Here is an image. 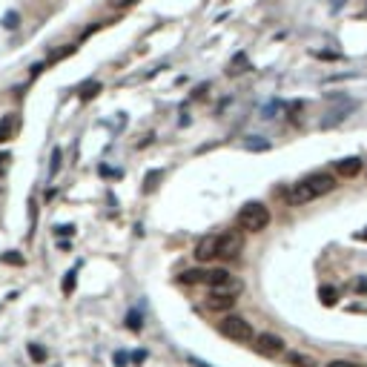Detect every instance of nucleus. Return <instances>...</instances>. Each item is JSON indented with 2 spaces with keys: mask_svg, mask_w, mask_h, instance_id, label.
Listing matches in <instances>:
<instances>
[{
  "mask_svg": "<svg viewBox=\"0 0 367 367\" xmlns=\"http://www.w3.org/2000/svg\"><path fill=\"white\" fill-rule=\"evenodd\" d=\"M333 189H336V178L330 172H313L290 189V204H295V207L298 204H310L316 198H321V195L333 192Z\"/></svg>",
  "mask_w": 367,
  "mask_h": 367,
  "instance_id": "f257e3e1",
  "label": "nucleus"
},
{
  "mask_svg": "<svg viewBox=\"0 0 367 367\" xmlns=\"http://www.w3.org/2000/svg\"><path fill=\"white\" fill-rule=\"evenodd\" d=\"M270 209L264 207L261 201H247L244 207L238 209L235 215V227L244 232H264L270 227Z\"/></svg>",
  "mask_w": 367,
  "mask_h": 367,
  "instance_id": "f03ea898",
  "label": "nucleus"
},
{
  "mask_svg": "<svg viewBox=\"0 0 367 367\" xmlns=\"http://www.w3.org/2000/svg\"><path fill=\"white\" fill-rule=\"evenodd\" d=\"M218 330H221V336L232 338V341H238V344H250L252 338H255L252 324L247 321L244 316H235V313H227V316L218 321Z\"/></svg>",
  "mask_w": 367,
  "mask_h": 367,
  "instance_id": "7ed1b4c3",
  "label": "nucleus"
},
{
  "mask_svg": "<svg viewBox=\"0 0 367 367\" xmlns=\"http://www.w3.org/2000/svg\"><path fill=\"white\" fill-rule=\"evenodd\" d=\"M244 250V235L238 230H227V232H218L215 235V261H232L241 255Z\"/></svg>",
  "mask_w": 367,
  "mask_h": 367,
  "instance_id": "20e7f679",
  "label": "nucleus"
},
{
  "mask_svg": "<svg viewBox=\"0 0 367 367\" xmlns=\"http://www.w3.org/2000/svg\"><path fill=\"white\" fill-rule=\"evenodd\" d=\"M224 278H230V273L227 270H221V267H215V270H187V273H181V284H204V287H215V284H221Z\"/></svg>",
  "mask_w": 367,
  "mask_h": 367,
  "instance_id": "39448f33",
  "label": "nucleus"
},
{
  "mask_svg": "<svg viewBox=\"0 0 367 367\" xmlns=\"http://www.w3.org/2000/svg\"><path fill=\"white\" fill-rule=\"evenodd\" d=\"M252 341H255V350H258L261 356H270V359H275V356H281V353H284V338L275 336V333H258Z\"/></svg>",
  "mask_w": 367,
  "mask_h": 367,
  "instance_id": "423d86ee",
  "label": "nucleus"
},
{
  "mask_svg": "<svg viewBox=\"0 0 367 367\" xmlns=\"http://www.w3.org/2000/svg\"><path fill=\"white\" fill-rule=\"evenodd\" d=\"M17 132H20V115H17V112H9V115L0 118V144L15 141Z\"/></svg>",
  "mask_w": 367,
  "mask_h": 367,
  "instance_id": "0eeeda50",
  "label": "nucleus"
},
{
  "mask_svg": "<svg viewBox=\"0 0 367 367\" xmlns=\"http://www.w3.org/2000/svg\"><path fill=\"white\" fill-rule=\"evenodd\" d=\"M361 172V158L359 155H350V158L336 161V175L338 178H356Z\"/></svg>",
  "mask_w": 367,
  "mask_h": 367,
  "instance_id": "6e6552de",
  "label": "nucleus"
},
{
  "mask_svg": "<svg viewBox=\"0 0 367 367\" xmlns=\"http://www.w3.org/2000/svg\"><path fill=\"white\" fill-rule=\"evenodd\" d=\"M232 304H235V298H227V295H215V293H207V298H204V307H207L209 313H230Z\"/></svg>",
  "mask_w": 367,
  "mask_h": 367,
  "instance_id": "1a4fd4ad",
  "label": "nucleus"
},
{
  "mask_svg": "<svg viewBox=\"0 0 367 367\" xmlns=\"http://www.w3.org/2000/svg\"><path fill=\"white\" fill-rule=\"evenodd\" d=\"M195 258L198 261H215V235H207L195 244Z\"/></svg>",
  "mask_w": 367,
  "mask_h": 367,
  "instance_id": "9d476101",
  "label": "nucleus"
},
{
  "mask_svg": "<svg viewBox=\"0 0 367 367\" xmlns=\"http://www.w3.org/2000/svg\"><path fill=\"white\" fill-rule=\"evenodd\" d=\"M287 361L293 367H316L313 356H304V353H287Z\"/></svg>",
  "mask_w": 367,
  "mask_h": 367,
  "instance_id": "9b49d317",
  "label": "nucleus"
},
{
  "mask_svg": "<svg viewBox=\"0 0 367 367\" xmlns=\"http://www.w3.org/2000/svg\"><path fill=\"white\" fill-rule=\"evenodd\" d=\"M318 298H321V304H327V307H330V304H336L338 293H336L333 287H321V290H318Z\"/></svg>",
  "mask_w": 367,
  "mask_h": 367,
  "instance_id": "f8f14e48",
  "label": "nucleus"
},
{
  "mask_svg": "<svg viewBox=\"0 0 367 367\" xmlns=\"http://www.w3.org/2000/svg\"><path fill=\"white\" fill-rule=\"evenodd\" d=\"M29 356H32L35 361H44V359H46V350H40L37 344H29Z\"/></svg>",
  "mask_w": 367,
  "mask_h": 367,
  "instance_id": "ddd939ff",
  "label": "nucleus"
},
{
  "mask_svg": "<svg viewBox=\"0 0 367 367\" xmlns=\"http://www.w3.org/2000/svg\"><path fill=\"white\" fill-rule=\"evenodd\" d=\"M58 166H60V149H52V169H49V175L58 172Z\"/></svg>",
  "mask_w": 367,
  "mask_h": 367,
  "instance_id": "4468645a",
  "label": "nucleus"
},
{
  "mask_svg": "<svg viewBox=\"0 0 367 367\" xmlns=\"http://www.w3.org/2000/svg\"><path fill=\"white\" fill-rule=\"evenodd\" d=\"M126 327H129V330H141V316L129 313V318H126Z\"/></svg>",
  "mask_w": 367,
  "mask_h": 367,
  "instance_id": "2eb2a0df",
  "label": "nucleus"
},
{
  "mask_svg": "<svg viewBox=\"0 0 367 367\" xmlns=\"http://www.w3.org/2000/svg\"><path fill=\"white\" fill-rule=\"evenodd\" d=\"M3 26H6V29H15V26H17V15H15V12H9V15L3 17Z\"/></svg>",
  "mask_w": 367,
  "mask_h": 367,
  "instance_id": "dca6fc26",
  "label": "nucleus"
},
{
  "mask_svg": "<svg viewBox=\"0 0 367 367\" xmlns=\"http://www.w3.org/2000/svg\"><path fill=\"white\" fill-rule=\"evenodd\" d=\"M132 3H138V0H109V6H115V9H129Z\"/></svg>",
  "mask_w": 367,
  "mask_h": 367,
  "instance_id": "f3484780",
  "label": "nucleus"
},
{
  "mask_svg": "<svg viewBox=\"0 0 367 367\" xmlns=\"http://www.w3.org/2000/svg\"><path fill=\"white\" fill-rule=\"evenodd\" d=\"M327 367H359V364H353V361H347V359H333Z\"/></svg>",
  "mask_w": 367,
  "mask_h": 367,
  "instance_id": "a211bd4d",
  "label": "nucleus"
},
{
  "mask_svg": "<svg viewBox=\"0 0 367 367\" xmlns=\"http://www.w3.org/2000/svg\"><path fill=\"white\" fill-rule=\"evenodd\" d=\"M72 287H75V273H69V275H66V281H63V290L69 293Z\"/></svg>",
  "mask_w": 367,
  "mask_h": 367,
  "instance_id": "6ab92c4d",
  "label": "nucleus"
},
{
  "mask_svg": "<svg viewBox=\"0 0 367 367\" xmlns=\"http://www.w3.org/2000/svg\"><path fill=\"white\" fill-rule=\"evenodd\" d=\"M3 261H6V264H23L20 255H3Z\"/></svg>",
  "mask_w": 367,
  "mask_h": 367,
  "instance_id": "aec40b11",
  "label": "nucleus"
},
{
  "mask_svg": "<svg viewBox=\"0 0 367 367\" xmlns=\"http://www.w3.org/2000/svg\"><path fill=\"white\" fill-rule=\"evenodd\" d=\"M9 161H12V158H9V155H0V172H6Z\"/></svg>",
  "mask_w": 367,
  "mask_h": 367,
  "instance_id": "412c9836",
  "label": "nucleus"
},
{
  "mask_svg": "<svg viewBox=\"0 0 367 367\" xmlns=\"http://www.w3.org/2000/svg\"><path fill=\"white\" fill-rule=\"evenodd\" d=\"M356 290H359V293H367V278H361L359 284H356Z\"/></svg>",
  "mask_w": 367,
  "mask_h": 367,
  "instance_id": "4be33fe9",
  "label": "nucleus"
},
{
  "mask_svg": "<svg viewBox=\"0 0 367 367\" xmlns=\"http://www.w3.org/2000/svg\"><path fill=\"white\" fill-rule=\"evenodd\" d=\"M341 3H344V0H333V9H341Z\"/></svg>",
  "mask_w": 367,
  "mask_h": 367,
  "instance_id": "5701e85b",
  "label": "nucleus"
},
{
  "mask_svg": "<svg viewBox=\"0 0 367 367\" xmlns=\"http://www.w3.org/2000/svg\"><path fill=\"white\" fill-rule=\"evenodd\" d=\"M364 238H367V232H364Z\"/></svg>",
  "mask_w": 367,
  "mask_h": 367,
  "instance_id": "b1692460",
  "label": "nucleus"
},
{
  "mask_svg": "<svg viewBox=\"0 0 367 367\" xmlns=\"http://www.w3.org/2000/svg\"><path fill=\"white\" fill-rule=\"evenodd\" d=\"M364 367H367V364H364Z\"/></svg>",
  "mask_w": 367,
  "mask_h": 367,
  "instance_id": "393cba45",
  "label": "nucleus"
}]
</instances>
